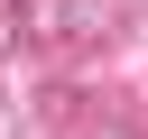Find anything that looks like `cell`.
Listing matches in <instances>:
<instances>
[{
	"mask_svg": "<svg viewBox=\"0 0 148 139\" xmlns=\"http://www.w3.org/2000/svg\"><path fill=\"white\" fill-rule=\"evenodd\" d=\"M28 19L56 28V37H102L111 28V0H28Z\"/></svg>",
	"mask_w": 148,
	"mask_h": 139,
	"instance_id": "cell-1",
	"label": "cell"
},
{
	"mask_svg": "<svg viewBox=\"0 0 148 139\" xmlns=\"http://www.w3.org/2000/svg\"><path fill=\"white\" fill-rule=\"evenodd\" d=\"M83 139H139V130H130V120H92Z\"/></svg>",
	"mask_w": 148,
	"mask_h": 139,
	"instance_id": "cell-2",
	"label": "cell"
},
{
	"mask_svg": "<svg viewBox=\"0 0 148 139\" xmlns=\"http://www.w3.org/2000/svg\"><path fill=\"white\" fill-rule=\"evenodd\" d=\"M0 139H18V111H9V102H0Z\"/></svg>",
	"mask_w": 148,
	"mask_h": 139,
	"instance_id": "cell-3",
	"label": "cell"
}]
</instances>
